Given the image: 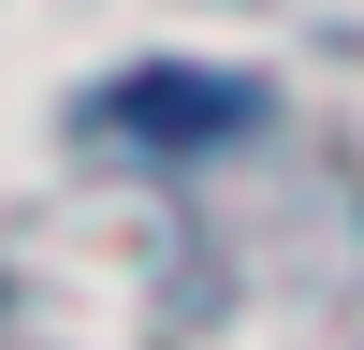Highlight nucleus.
Masks as SVG:
<instances>
[{"mask_svg":"<svg viewBox=\"0 0 364 350\" xmlns=\"http://www.w3.org/2000/svg\"><path fill=\"white\" fill-rule=\"evenodd\" d=\"M0 350H15V336H0Z\"/></svg>","mask_w":364,"mask_h":350,"instance_id":"obj_1","label":"nucleus"}]
</instances>
